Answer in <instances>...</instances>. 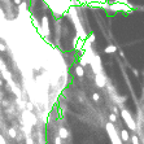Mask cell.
<instances>
[{"instance_id": "cell-1", "label": "cell", "mask_w": 144, "mask_h": 144, "mask_svg": "<svg viewBox=\"0 0 144 144\" xmlns=\"http://www.w3.org/2000/svg\"><path fill=\"white\" fill-rule=\"evenodd\" d=\"M116 51V47H113V46H109L108 48H106V52L108 53H112V52H114Z\"/></svg>"}]
</instances>
